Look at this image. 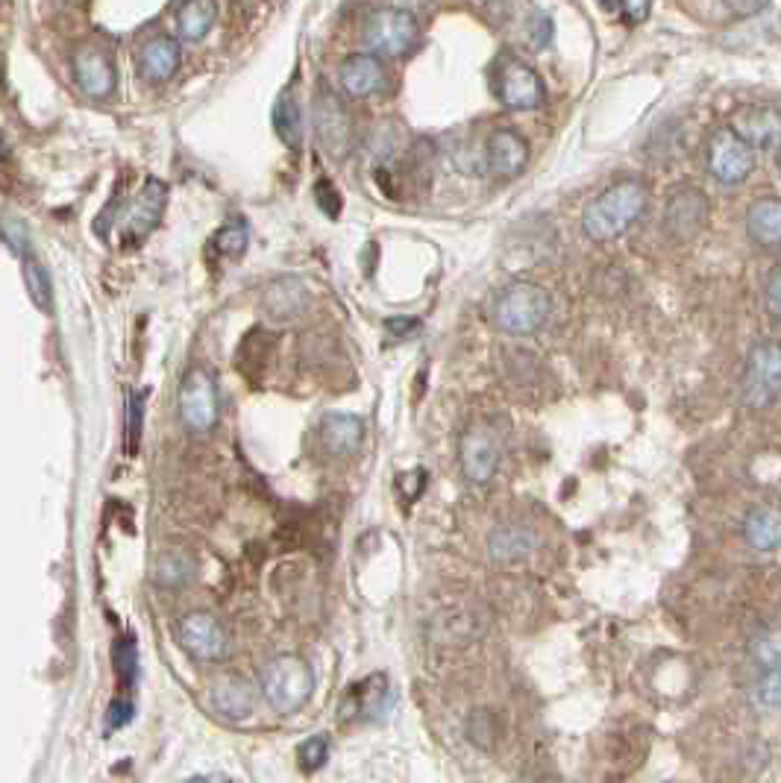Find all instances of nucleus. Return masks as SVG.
Here are the masks:
<instances>
[{"label":"nucleus","mask_w":781,"mask_h":783,"mask_svg":"<svg viewBox=\"0 0 781 783\" xmlns=\"http://www.w3.org/2000/svg\"><path fill=\"white\" fill-rule=\"evenodd\" d=\"M326 757H330V739L326 737L306 739L303 746L297 748V760H300V769H303V772L321 769V765L326 763Z\"/></svg>","instance_id":"f704fd0d"},{"label":"nucleus","mask_w":781,"mask_h":783,"mask_svg":"<svg viewBox=\"0 0 781 783\" xmlns=\"http://www.w3.org/2000/svg\"><path fill=\"white\" fill-rule=\"evenodd\" d=\"M499 97L508 110H538L543 103V82L526 62H508L499 77Z\"/></svg>","instance_id":"f3484780"},{"label":"nucleus","mask_w":781,"mask_h":783,"mask_svg":"<svg viewBox=\"0 0 781 783\" xmlns=\"http://www.w3.org/2000/svg\"><path fill=\"white\" fill-rule=\"evenodd\" d=\"M386 85V71L374 54H353L341 65V89L349 97H370Z\"/></svg>","instance_id":"6ab92c4d"},{"label":"nucleus","mask_w":781,"mask_h":783,"mask_svg":"<svg viewBox=\"0 0 781 783\" xmlns=\"http://www.w3.org/2000/svg\"><path fill=\"white\" fill-rule=\"evenodd\" d=\"M176 640L200 664H215L227 655V631L206 611L185 613L176 625Z\"/></svg>","instance_id":"1a4fd4ad"},{"label":"nucleus","mask_w":781,"mask_h":783,"mask_svg":"<svg viewBox=\"0 0 781 783\" xmlns=\"http://www.w3.org/2000/svg\"><path fill=\"white\" fill-rule=\"evenodd\" d=\"M0 241L10 246L15 255H30V229L15 215H0Z\"/></svg>","instance_id":"72a5a7b5"},{"label":"nucleus","mask_w":781,"mask_h":783,"mask_svg":"<svg viewBox=\"0 0 781 783\" xmlns=\"http://www.w3.org/2000/svg\"><path fill=\"white\" fill-rule=\"evenodd\" d=\"M365 440V423L356 414L332 411L321 423V444L332 456H353Z\"/></svg>","instance_id":"aec40b11"},{"label":"nucleus","mask_w":781,"mask_h":783,"mask_svg":"<svg viewBox=\"0 0 781 783\" xmlns=\"http://www.w3.org/2000/svg\"><path fill=\"white\" fill-rule=\"evenodd\" d=\"M306 306V288L297 279H279L267 288L265 293V309L271 318L288 320L300 314Z\"/></svg>","instance_id":"bb28decb"},{"label":"nucleus","mask_w":781,"mask_h":783,"mask_svg":"<svg viewBox=\"0 0 781 783\" xmlns=\"http://www.w3.org/2000/svg\"><path fill=\"white\" fill-rule=\"evenodd\" d=\"M256 687L241 675H221L209 683L211 711L230 722H241L256 711Z\"/></svg>","instance_id":"ddd939ff"},{"label":"nucleus","mask_w":781,"mask_h":783,"mask_svg":"<svg viewBox=\"0 0 781 783\" xmlns=\"http://www.w3.org/2000/svg\"><path fill=\"white\" fill-rule=\"evenodd\" d=\"M535 549V534L524 526H499L491 531L487 538V552L494 561L512 564V561H524L532 555Z\"/></svg>","instance_id":"b1692460"},{"label":"nucleus","mask_w":781,"mask_h":783,"mask_svg":"<svg viewBox=\"0 0 781 783\" xmlns=\"http://www.w3.org/2000/svg\"><path fill=\"white\" fill-rule=\"evenodd\" d=\"M248 244L250 232L241 220H230V223L218 229V235H215V250L227 255V258H239V255L248 253Z\"/></svg>","instance_id":"2f4dec72"},{"label":"nucleus","mask_w":781,"mask_h":783,"mask_svg":"<svg viewBox=\"0 0 781 783\" xmlns=\"http://www.w3.org/2000/svg\"><path fill=\"white\" fill-rule=\"evenodd\" d=\"M421 38V24L409 10H388L374 12L365 27V45L374 50V56H386V59H397V56L409 54Z\"/></svg>","instance_id":"20e7f679"},{"label":"nucleus","mask_w":781,"mask_h":783,"mask_svg":"<svg viewBox=\"0 0 781 783\" xmlns=\"http://www.w3.org/2000/svg\"><path fill=\"white\" fill-rule=\"evenodd\" d=\"M21 279H24V291H27L30 302H33L42 314H54V283H50V270L38 262L36 255H24V258H21Z\"/></svg>","instance_id":"a878e982"},{"label":"nucleus","mask_w":781,"mask_h":783,"mask_svg":"<svg viewBox=\"0 0 781 783\" xmlns=\"http://www.w3.org/2000/svg\"><path fill=\"white\" fill-rule=\"evenodd\" d=\"M180 62H183L180 42L171 36L148 38L138 50V73L148 82H168L180 71Z\"/></svg>","instance_id":"a211bd4d"},{"label":"nucleus","mask_w":781,"mask_h":783,"mask_svg":"<svg viewBox=\"0 0 781 783\" xmlns=\"http://www.w3.org/2000/svg\"><path fill=\"white\" fill-rule=\"evenodd\" d=\"M487 171L499 176V180H515L520 176L529 162V145L526 138L515 129H496L494 136L487 138L485 147Z\"/></svg>","instance_id":"dca6fc26"},{"label":"nucleus","mask_w":781,"mask_h":783,"mask_svg":"<svg viewBox=\"0 0 781 783\" xmlns=\"http://www.w3.org/2000/svg\"><path fill=\"white\" fill-rule=\"evenodd\" d=\"M708 171L720 183H744L746 176L755 171V150L746 141H740L728 127L714 129V136L708 141Z\"/></svg>","instance_id":"6e6552de"},{"label":"nucleus","mask_w":781,"mask_h":783,"mask_svg":"<svg viewBox=\"0 0 781 783\" xmlns=\"http://www.w3.org/2000/svg\"><path fill=\"white\" fill-rule=\"evenodd\" d=\"M388 707V678L386 675H370L359 687L349 690L347 711L356 713L359 719H374L382 716Z\"/></svg>","instance_id":"393cba45"},{"label":"nucleus","mask_w":781,"mask_h":783,"mask_svg":"<svg viewBox=\"0 0 781 783\" xmlns=\"http://www.w3.org/2000/svg\"><path fill=\"white\" fill-rule=\"evenodd\" d=\"M259 690L276 713H297L314 692V672L303 657L279 655L262 669Z\"/></svg>","instance_id":"f03ea898"},{"label":"nucleus","mask_w":781,"mask_h":783,"mask_svg":"<svg viewBox=\"0 0 781 783\" xmlns=\"http://www.w3.org/2000/svg\"><path fill=\"white\" fill-rule=\"evenodd\" d=\"M314 129L332 156H344L353 147V120L330 92H323L314 103Z\"/></svg>","instance_id":"2eb2a0df"},{"label":"nucleus","mask_w":781,"mask_h":783,"mask_svg":"<svg viewBox=\"0 0 781 783\" xmlns=\"http://www.w3.org/2000/svg\"><path fill=\"white\" fill-rule=\"evenodd\" d=\"M746 699L758 713H779L781 704V669H755V678L749 681Z\"/></svg>","instance_id":"cd10ccee"},{"label":"nucleus","mask_w":781,"mask_h":783,"mask_svg":"<svg viewBox=\"0 0 781 783\" xmlns=\"http://www.w3.org/2000/svg\"><path fill=\"white\" fill-rule=\"evenodd\" d=\"M763 306L772 320L781 318V267L772 265L767 283H763Z\"/></svg>","instance_id":"e433bc0d"},{"label":"nucleus","mask_w":781,"mask_h":783,"mask_svg":"<svg viewBox=\"0 0 781 783\" xmlns=\"http://www.w3.org/2000/svg\"><path fill=\"white\" fill-rule=\"evenodd\" d=\"M550 38H552V21L547 19V15H538V21H535V36H532L535 47L543 50V47L550 45Z\"/></svg>","instance_id":"37998d69"},{"label":"nucleus","mask_w":781,"mask_h":783,"mask_svg":"<svg viewBox=\"0 0 781 783\" xmlns=\"http://www.w3.org/2000/svg\"><path fill=\"white\" fill-rule=\"evenodd\" d=\"M650 7H653V0H620V10H623L629 24H641V21H646Z\"/></svg>","instance_id":"58836bf2"},{"label":"nucleus","mask_w":781,"mask_h":783,"mask_svg":"<svg viewBox=\"0 0 781 783\" xmlns=\"http://www.w3.org/2000/svg\"><path fill=\"white\" fill-rule=\"evenodd\" d=\"M708 218H711V203L693 185L676 188L667 206H664V227L670 229V235H676L679 241L697 238L708 227Z\"/></svg>","instance_id":"9d476101"},{"label":"nucleus","mask_w":781,"mask_h":783,"mask_svg":"<svg viewBox=\"0 0 781 783\" xmlns=\"http://www.w3.org/2000/svg\"><path fill=\"white\" fill-rule=\"evenodd\" d=\"M744 538L755 552H776L781 543V517L776 505H758L746 514Z\"/></svg>","instance_id":"412c9836"},{"label":"nucleus","mask_w":781,"mask_h":783,"mask_svg":"<svg viewBox=\"0 0 781 783\" xmlns=\"http://www.w3.org/2000/svg\"><path fill=\"white\" fill-rule=\"evenodd\" d=\"M274 129L276 136L283 138L288 147H297L303 141V118H300V106H297L295 94H283L274 106Z\"/></svg>","instance_id":"c85d7f7f"},{"label":"nucleus","mask_w":781,"mask_h":783,"mask_svg":"<svg viewBox=\"0 0 781 783\" xmlns=\"http://www.w3.org/2000/svg\"><path fill=\"white\" fill-rule=\"evenodd\" d=\"M314 203L321 206V211H326V218H338L341 215V197L338 192L332 188L330 180H318V185H314Z\"/></svg>","instance_id":"4c0bfd02"},{"label":"nucleus","mask_w":781,"mask_h":783,"mask_svg":"<svg viewBox=\"0 0 781 783\" xmlns=\"http://www.w3.org/2000/svg\"><path fill=\"white\" fill-rule=\"evenodd\" d=\"M552 309L550 293L535 283H515L499 291L494 302L496 326L508 335H532L547 323Z\"/></svg>","instance_id":"7ed1b4c3"},{"label":"nucleus","mask_w":781,"mask_h":783,"mask_svg":"<svg viewBox=\"0 0 781 783\" xmlns=\"http://www.w3.org/2000/svg\"><path fill=\"white\" fill-rule=\"evenodd\" d=\"M165 203H168V185L159 183V180H148L145 188H141V194L136 197V203L129 206L127 218H124V227H120L124 241H127V244L145 241V238L159 227L162 211H165Z\"/></svg>","instance_id":"f8f14e48"},{"label":"nucleus","mask_w":781,"mask_h":783,"mask_svg":"<svg viewBox=\"0 0 781 783\" xmlns=\"http://www.w3.org/2000/svg\"><path fill=\"white\" fill-rule=\"evenodd\" d=\"M141 419H145V396L141 393H129L127 402V449L136 452L138 440H141Z\"/></svg>","instance_id":"c9c22d12"},{"label":"nucleus","mask_w":781,"mask_h":783,"mask_svg":"<svg viewBox=\"0 0 781 783\" xmlns=\"http://www.w3.org/2000/svg\"><path fill=\"white\" fill-rule=\"evenodd\" d=\"M749 660L755 669H779L781 666V646L776 631H761L749 643Z\"/></svg>","instance_id":"c756f323"},{"label":"nucleus","mask_w":781,"mask_h":783,"mask_svg":"<svg viewBox=\"0 0 781 783\" xmlns=\"http://www.w3.org/2000/svg\"><path fill=\"white\" fill-rule=\"evenodd\" d=\"M482 3H496V0H482Z\"/></svg>","instance_id":"a18cd8bd"},{"label":"nucleus","mask_w":781,"mask_h":783,"mask_svg":"<svg viewBox=\"0 0 781 783\" xmlns=\"http://www.w3.org/2000/svg\"><path fill=\"white\" fill-rule=\"evenodd\" d=\"M781 353L776 341H761L753 346L744 373V400L749 408H767L779 400Z\"/></svg>","instance_id":"423d86ee"},{"label":"nucleus","mask_w":781,"mask_h":783,"mask_svg":"<svg viewBox=\"0 0 781 783\" xmlns=\"http://www.w3.org/2000/svg\"><path fill=\"white\" fill-rule=\"evenodd\" d=\"M503 447H506V438H503V431H499L496 423H473L461 435L459 447L461 470L468 475V482H491V475L496 473L499 458H503Z\"/></svg>","instance_id":"39448f33"},{"label":"nucleus","mask_w":781,"mask_h":783,"mask_svg":"<svg viewBox=\"0 0 781 783\" xmlns=\"http://www.w3.org/2000/svg\"><path fill=\"white\" fill-rule=\"evenodd\" d=\"M192 573H194L192 557L183 555V552H168V555L159 557L157 578L159 584H165V587H180V584H185L188 578H192Z\"/></svg>","instance_id":"7c9ffc66"},{"label":"nucleus","mask_w":781,"mask_h":783,"mask_svg":"<svg viewBox=\"0 0 781 783\" xmlns=\"http://www.w3.org/2000/svg\"><path fill=\"white\" fill-rule=\"evenodd\" d=\"M185 783H227V778H218V774H209V778H192Z\"/></svg>","instance_id":"c03bdc74"},{"label":"nucleus","mask_w":781,"mask_h":783,"mask_svg":"<svg viewBox=\"0 0 781 783\" xmlns=\"http://www.w3.org/2000/svg\"><path fill=\"white\" fill-rule=\"evenodd\" d=\"M746 232L755 244L779 246L781 241V203L779 197H761L746 215Z\"/></svg>","instance_id":"4be33fe9"},{"label":"nucleus","mask_w":781,"mask_h":783,"mask_svg":"<svg viewBox=\"0 0 781 783\" xmlns=\"http://www.w3.org/2000/svg\"><path fill=\"white\" fill-rule=\"evenodd\" d=\"M180 419L188 431L206 435L218 423V388L206 370H188L180 384Z\"/></svg>","instance_id":"0eeeda50"},{"label":"nucleus","mask_w":781,"mask_h":783,"mask_svg":"<svg viewBox=\"0 0 781 783\" xmlns=\"http://www.w3.org/2000/svg\"><path fill=\"white\" fill-rule=\"evenodd\" d=\"M133 719V702H127V699H118V702H112L110 707V728H124L127 722Z\"/></svg>","instance_id":"ea45409f"},{"label":"nucleus","mask_w":781,"mask_h":783,"mask_svg":"<svg viewBox=\"0 0 781 783\" xmlns=\"http://www.w3.org/2000/svg\"><path fill=\"white\" fill-rule=\"evenodd\" d=\"M68 3H74V0H68Z\"/></svg>","instance_id":"49530a36"},{"label":"nucleus","mask_w":781,"mask_h":783,"mask_svg":"<svg viewBox=\"0 0 781 783\" xmlns=\"http://www.w3.org/2000/svg\"><path fill=\"white\" fill-rule=\"evenodd\" d=\"M732 133H735L740 141L753 147H776L779 145L781 136V120H779V110L776 106H761V103H749V106H740L732 118Z\"/></svg>","instance_id":"4468645a"},{"label":"nucleus","mask_w":781,"mask_h":783,"mask_svg":"<svg viewBox=\"0 0 781 783\" xmlns=\"http://www.w3.org/2000/svg\"><path fill=\"white\" fill-rule=\"evenodd\" d=\"M723 3H726L735 15H740V19L755 15V12H761L763 7H767V0H723Z\"/></svg>","instance_id":"a19ab883"},{"label":"nucleus","mask_w":781,"mask_h":783,"mask_svg":"<svg viewBox=\"0 0 781 783\" xmlns=\"http://www.w3.org/2000/svg\"><path fill=\"white\" fill-rule=\"evenodd\" d=\"M112 660H115V675H118V681L124 683V687H129V683L136 681L138 652H136V643H133V637L115 640Z\"/></svg>","instance_id":"473e14b6"},{"label":"nucleus","mask_w":781,"mask_h":783,"mask_svg":"<svg viewBox=\"0 0 781 783\" xmlns=\"http://www.w3.org/2000/svg\"><path fill=\"white\" fill-rule=\"evenodd\" d=\"M218 21L215 0H185L176 12V33L183 42H203Z\"/></svg>","instance_id":"5701e85b"},{"label":"nucleus","mask_w":781,"mask_h":783,"mask_svg":"<svg viewBox=\"0 0 781 783\" xmlns=\"http://www.w3.org/2000/svg\"><path fill=\"white\" fill-rule=\"evenodd\" d=\"M386 329L391 332V335H412V332H417L421 329V320L414 318H388L386 320Z\"/></svg>","instance_id":"79ce46f5"},{"label":"nucleus","mask_w":781,"mask_h":783,"mask_svg":"<svg viewBox=\"0 0 781 783\" xmlns=\"http://www.w3.org/2000/svg\"><path fill=\"white\" fill-rule=\"evenodd\" d=\"M646 209V188L638 180H623L599 194L582 215V229L594 241H615Z\"/></svg>","instance_id":"f257e3e1"},{"label":"nucleus","mask_w":781,"mask_h":783,"mask_svg":"<svg viewBox=\"0 0 781 783\" xmlns=\"http://www.w3.org/2000/svg\"><path fill=\"white\" fill-rule=\"evenodd\" d=\"M74 80L92 101H106L118 89V71L112 56L101 47H80L74 54Z\"/></svg>","instance_id":"9b49d317"}]
</instances>
